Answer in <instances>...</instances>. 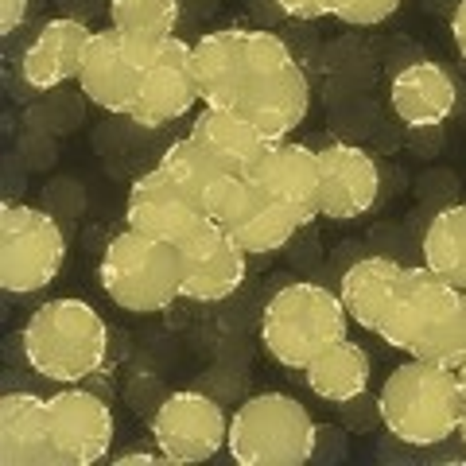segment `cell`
I'll return each mask as SVG.
<instances>
[{"mask_svg": "<svg viewBox=\"0 0 466 466\" xmlns=\"http://www.w3.org/2000/svg\"><path fill=\"white\" fill-rule=\"evenodd\" d=\"M462 408L466 400L455 370L424 358H408L404 366L389 370L381 392H377V420L392 440L416 451L440 447L451 435H459Z\"/></svg>", "mask_w": 466, "mask_h": 466, "instance_id": "cell-1", "label": "cell"}, {"mask_svg": "<svg viewBox=\"0 0 466 466\" xmlns=\"http://www.w3.org/2000/svg\"><path fill=\"white\" fill-rule=\"evenodd\" d=\"M24 361L35 377L55 385H82L106 366L109 354V327L86 299H47L27 315L24 334Z\"/></svg>", "mask_w": 466, "mask_h": 466, "instance_id": "cell-2", "label": "cell"}, {"mask_svg": "<svg viewBox=\"0 0 466 466\" xmlns=\"http://www.w3.org/2000/svg\"><path fill=\"white\" fill-rule=\"evenodd\" d=\"M183 276L187 260L179 245L128 226L113 233L97 260V284L109 303L140 319L167 311L175 299H183Z\"/></svg>", "mask_w": 466, "mask_h": 466, "instance_id": "cell-3", "label": "cell"}, {"mask_svg": "<svg viewBox=\"0 0 466 466\" xmlns=\"http://www.w3.org/2000/svg\"><path fill=\"white\" fill-rule=\"evenodd\" d=\"M350 339V315L339 291L323 284L296 280L276 288L260 311V346L291 373H303L334 342Z\"/></svg>", "mask_w": 466, "mask_h": 466, "instance_id": "cell-4", "label": "cell"}, {"mask_svg": "<svg viewBox=\"0 0 466 466\" xmlns=\"http://www.w3.org/2000/svg\"><path fill=\"white\" fill-rule=\"evenodd\" d=\"M319 443V424L291 392H253L229 416L226 451L238 466H303Z\"/></svg>", "mask_w": 466, "mask_h": 466, "instance_id": "cell-5", "label": "cell"}, {"mask_svg": "<svg viewBox=\"0 0 466 466\" xmlns=\"http://www.w3.org/2000/svg\"><path fill=\"white\" fill-rule=\"evenodd\" d=\"M66 265V233L27 202H0V288L8 296H35L58 280Z\"/></svg>", "mask_w": 466, "mask_h": 466, "instance_id": "cell-6", "label": "cell"}, {"mask_svg": "<svg viewBox=\"0 0 466 466\" xmlns=\"http://www.w3.org/2000/svg\"><path fill=\"white\" fill-rule=\"evenodd\" d=\"M459 308H462V291L455 284H447L428 265H412L404 268L397 291H392V303L381 319V327H377V339L389 350L416 354Z\"/></svg>", "mask_w": 466, "mask_h": 466, "instance_id": "cell-7", "label": "cell"}, {"mask_svg": "<svg viewBox=\"0 0 466 466\" xmlns=\"http://www.w3.org/2000/svg\"><path fill=\"white\" fill-rule=\"evenodd\" d=\"M226 440L229 416L207 392H171L152 416V443L164 451L167 462H207L226 451Z\"/></svg>", "mask_w": 466, "mask_h": 466, "instance_id": "cell-8", "label": "cell"}, {"mask_svg": "<svg viewBox=\"0 0 466 466\" xmlns=\"http://www.w3.org/2000/svg\"><path fill=\"white\" fill-rule=\"evenodd\" d=\"M210 222L202 198H195L187 187H179L164 167H152L133 179L125 198V226L140 229L148 238L171 241V245H187L195 233Z\"/></svg>", "mask_w": 466, "mask_h": 466, "instance_id": "cell-9", "label": "cell"}, {"mask_svg": "<svg viewBox=\"0 0 466 466\" xmlns=\"http://www.w3.org/2000/svg\"><path fill=\"white\" fill-rule=\"evenodd\" d=\"M47 428L63 466L101 462L116 440L113 408L82 385H63L55 397H47Z\"/></svg>", "mask_w": 466, "mask_h": 466, "instance_id": "cell-10", "label": "cell"}, {"mask_svg": "<svg viewBox=\"0 0 466 466\" xmlns=\"http://www.w3.org/2000/svg\"><path fill=\"white\" fill-rule=\"evenodd\" d=\"M198 82L191 70V43L183 35H167L159 55L144 66L137 101L128 109V121L140 128H164L187 116L198 106Z\"/></svg>", "mask_w": 466, "mask_h": 466, "instance_id": "cell-11", "label": "cell"}, {"mask_svg": "<svg viewBox=\"0 0 466 466\" xmlns=\"http://www.w3.org/2000/svg\"><path fill=\"white\" fill-rule=\"evenodd\" d=\"M323 167V195H319V218L327 222H358L381 198V167L377 159L346 140H330L319 148Z\"/></svg>", "mask_w": 466, "mask_h": 466, "instance_id": "cell-12", "label": "cell"}, {"mask_svg": "<svg viewBox=\"0 0 466 466\" xmlns=\"http://www.w3.org/2000/svg\"><path fill=\"white\" fill-rule=\"evenodd\" d=\"M179 249L187 260L183 299H195V303L229 299L233 291L245 284V276H249V253L218 222H207L191 241L179 245Z\"/></svg>", "mask_w": 466, "mask_h": 466, "instance_id": "cell-13", "label": "cell"}, {"mask_svg": "<svg viewBox=\"0 0 466 466\" xmlns=\"http://www.w3.org/2000/svg\"><path fill=\"white\" fill-rule=\"evenodd\" d=\"M253 183L272 202H280L303 226L319 218V195H323V167H319V148L299 140H276L272 152L260 159Z\"/></svg>", "mask_w": 466, "mask_h": 466, "instance_id": "cell-14", "label": "cell"}, {"mask_svg": "<svg viewBox=\"0 0 466 466\" xmlns=\"http://www.w3.org/2000/svg\"><path fill=\"white\" fill-rule=\"evenodd\" d=\"M191 70L207 109H233L249 82V27H218L191 43Z\"/></svg>", "mask_w": 466, "mask_h": 466, "instance_id": "cell-15", "label": "cell"}, {"mask_svg": "<svg viewBox=\"0 0 466 466\" xmlns=\"http://www.w3.org/2000/svg\"><path fill=\"white\" fill-rule=\"evenodd\" d=\"M233 109L249 116L268 140H288L311 113V82L299 63H288L253 78Z\"/></svg>", "mask_w": 466, "mask_h": 466, "instance_id": "cell-16", "label": "cell"}, {"mask_svg": "<svg viewBox=\"0 0 466 466\" xmlns=\"http://www.w3.org/2000/svg\"><path fill=\"white\" fill-rule=\"evenodd\" d=\"M140 78H144V66L125 51L121 32L116 27L94 32L82 58V75H78V90L86 94V101H94L106 113L128 116L140 90Z\"/></svg>", "mask_w": 466, "mask_h": 466, "instance_id": "cell-17", "label": "cell"}, {"mask_svg": "<svg viewBox=\"0 0 466 466\" xmlns=\"http://www.w3.org/2000/svg\"><path fill=\"white\" fill-rule=\"evenodd\" d=\"M90 39H94V32L82 20H70V16L47 20L35 32V39L27 43V51L20 58L24 82L32 86V90H39V94L75 82L82 75V58H86Z\"/></svg>", "mask_w": 466, "mask_h": 466, "instance_id": "cell-18", "label": "cell"}, {"mask_svg": "<svg viewBox=\"0 0 466 466\" xmlns=\"http://www.w3.org/2000/svg\"><path fill=\"white\" fill-rule=\"evenodd\" d=\"M389 106L408 128H435L459 109V82L440 63H408L389 82Z\"/></svg>", "mask_w": 466, "mask_h": 466, "instance_id": "cell-19", "label": "cell"}, {"mask_svg": "<svg viewBox=\"0 0 466 466\" xmlns=\"http://www.w3.org/2000/svg\"><path fill=\"white\" fill-rule=\"evenodd\" d=\"M0 466H63L51 443L47 400L35 392L0 397Z\"/></svg>", "mask_w": 466, "mask_h": 466, "instance_id": "cell-20", "label": "cell"}, {"mask_svg": "<svg viewBox=\"0 0 466 466\" xmlns=\"http://www.w3.org/2000/svg\"><path fill=\"white\" fill-rule=\"evenodd\" d=\"M191 137L207 148L218 164L226 171H238V175H249L260 167V159L272 152V144L260 128L241 116L238 109H202L198 121L191 125Z\"/></svg>", "mask_w": 466, "mask_h": 466, "instance_id": "cell-21", "label": "cell"}, {"mask_svg": "<svg viewBox=\"0 0 466 466\" xmlns=\"http://www.w3.org/2000/svg\"><path fill=\"white\" fill-rule=\"evenodd\" d=\"M404 276V265L392 257H358L354 265L342 272L339 280V299L350 315V323L361 327V330H373L381 327V319L392 303V291H397Z\"/></svg>", "mask_w": 466, "mask_h": 466, "instance_id": "cell-22", "label": "cell"}, {"mask_svg": "<svg viewBox=\"0 0 466 466\" xmlns=\"http://www.w3.org/2000/svg\"><path fill=\"white\" fill-rule=\"evenodd\" d=\"M370 377H373V361L370 354L361 350L358 342H334L330 350H323L308 370H303V381L315 392L319 400L327 404H350L358 400L361 392L370 389Z\"/></svg>", "mask_w": 466, "mask_h": 466, "instance_id": "cell-23", "label": "cell"}, {"mask_svg": "<svg viewBox=\"0 0 466 466\" xmlns=\"http://www.w3.org/2000/svg\"><path fill=\"white\" fill-rule=\"evenodd\" d=\"M424 265L466 291V202L443 207L424 229Z\"/></svg>", "mask_w": 466, "mask_h": 466, "instance_id": "cell-24", "label": "cell"}, {"mask_svg": "<svg viewBox=\"0 0 466 466\" xmlns=\"http://www.w3.org/2000/svg\"><path fill=\"white\" fill-rule=\"evenodd\" d=\"M299 229H303V222L296 214H291L288 207H280V202L265 198L257 207V214H249L238 229H229V233L238 238V245L249 257H272V253L288 249V241L296 238Z\"/></svg>", "mask_w": 466, "mask_h": 466, "instance_id": "cell-25", "label": "cell"}, {"mask_svg": "<svg viewBox=\"0 0 466 466\" xmlns=\"http://www.w3.org/2000/svg\"><path fill=\"white\" fill-rule=\"evenodd\" d=\"M268 195L249 179V175H238V171H222L218 179L207 187L202 195V207H207L210 222L226 226V229H238L245 218L257 214V207L265 202Z\"/></svg>", "mask_w": 466, "mask_h": 466, "instance_id": "cell-26", "label": "cell"}, {"mask_svg": "<svg viewBox=\"0 0 466 466\" xmlns=\"http://www.w3.org/2000/svg\"><path fill=\"white\" fill-rule=\"evenodd\" d=\"M159 167H164L179 187H187V191H191L195 198L207 195V187L226 171V167L218 164V159H214L207 148H202V144H198L191 133L167 144L164 156H159Z\"/></svg>", "mask_w": 466, "mask_h": 466, "instance_id": "cell-27", "label": "cell"}, {"mask_svg": "<svg viewBox=\"0 0 466 466\" xmlns=\"http://www.w3.org/2000/svg\"><path fill=\"white\" fill-rule=\"evenodd\" d=\"M109 27L144 35H179V0H109Z\"/></svg>", "mask_w": 466, "mask_h": 466, "instance_id": "cell-28", "label": "cell"}, {"mask_svg": "<svg viewBox=\"0 0 466 466\" xmlns=\"http://www.w3.org/2000/svg\"><path fill=\"white\" fill-rule=\"evenodd\" d=\"M408 358H424V361H435V366H447V370L462 366L466 361V296H462V308Z\"/></svg>", "mask_w": 466, "mask_h": 466, "instance_id": "cell-29", "label": "cell"}, {"mask_svg": "<svg viewBox=\"0 0 466 466\" xmlns=\"http://www.w3.org/2000/svg\"><path fill=\"white\" fill-rule=\"evenodd\" d=\"M400 5H404V0H323L327 16L342 20V24H350V27L385 24Z\"/></svg>", "mask_w": 466, "mask_h": 466, "instance_id": "cell-30", "label": "cell"}, {"mask_svg": "<svg viewBox=\"0 0 466 466\" xmlns=\"http://www.w3.org/2000/svg\"><path fill=\"white\" fill-rule=\"evenodd\" d=\"M272 5L280 8L284 16H291V20H319V16H327L323 0H272Z\"/></svg>", "mask_w": 466, "mask_h": 466, "instance_id": "cell-31", "label": "cell"}, {"mask_svg": "<svg viewBox=\"0 0 466 466\" xmlns=\"http://www.w3.org/2000/svg\"><path fill=\"white\" fill-rule=\"evenodd\" d=\"M27 5H32V0H0V32L5 35L16 32L27 20Z\"/></svg>", "mask_w": 466, "mask_h": 466, "instance_id": "cell-32", "label": "cell"}, {"mask_svg": "<svg viewBox=\"0 0 466 466\" xmlns=\"http://www.w3.org/2000/svg\"><path fill=\"white\" fill-rule=\"evenodd\" d=\"M451 39H455V51L466 58V0H459L451 12Z\"/></svg>", "mask_w": 466, "mask_h": 466, "instance_id": "cell-33", "label": "cell"}, {"mask_svg": "<svg viewBox=\"0 0 466 466\" xmlns=\"http://www.w3.org/2000/svg\"><path fill=\"white\" fill-rule=\"evenodd\" d=\"M113 462L116 466H133V462H167V455L164 451H125V455H113Z\"/></svg>", "mask_w": 466, "mask_h": 466, "instance_id": "cell-34", "label": "cell"}, {"mask_svg": "<svg viewBox=\"0 0 466 466\" xmlns=\"http://www.w3.org/2000/svg\"><path fill=\"white\" fill-rule=\"evenodd\" d=\"M455 377H459V389H462V400H466V361H462V366L455 370Z\"/></svg>", "mask_w": 466, "mask_h": 466, "instance_id": "cell-35", "label": "cell"}, {"mask_svg": "<svg viewBox=\"0 0 466 466\" xmlns=\"http://www.w3.org/2000/svg\"><path fill=\"white\" fill-rule=\"evenodd\" d=\"M459 440H462V447H466V408H462V420H459Z\"/></svg>", "mask_w": 466, "mask_h": 466, "instance_id": "cell-36", "label": "cell"}, {"mask_svg": "<svg viewBox=\"0 0 466 466\" xmlns=\"http://www.w3.org/2000/svg\"><path fill=\"white\" fill-rule=\"evenodd\" d=\"M462 296H466V291H462Z\"/></svg>", "mask_w": 466, "mask_h": 466, "instance_id": "cell-37", "label": "cell"}]
</instances>
